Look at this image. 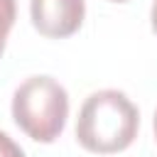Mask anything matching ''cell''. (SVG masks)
<instances>
[{
	"mask_svg": "<svg viewBox=\"0 0 157 157\" xmlns=\"http://www.w3.org/2000/svg\"><path fill=\"white\" fill-rule=\"evenodd\" d=\"M140 130V110L118 88L93 91L78 108L76 142L93 155H118L128 150Z\"/></svg>",
	"mask_w": 157,
	"mask_h": 157,
	"instance_id": "6da1fadb",
	"label": "cell"
},
{
	"mask_svg": "<svg viewBox=\"0 0 157 157\" xmlns=\"http://www.w3.org/2000/svg\"><path fill=\"white\" fill-rule=\"evenodd\" d=\"M69 118V93L52 76H29L12 93V120L34 142H54Z\"/></svg>",
	"mask_w": 157,
	"mask_h": 157,
	"instance_id": "7a4b0ae2",
	"label": "cell"
},
{
	"mask_svg": "<svg viewBox=\"0 0 157 157\" xmlns=\"http://www.w3.org/2000/svg\"><path fill=\"white\" fill-rule=\"evenodd\" d=\"M32 27L49 39H66L76 34L86 17L83 0H29Z\"/></svg>",
	"mask_w": 157,
	"mask_h": 157,
	"instance_id": "3957f363",
	"label": "cell"
},
{
	"mask_svg": "<svg viewBox=\"0 0 157 157\" xmlns=\"http://www.w3.org/2000/svg\"><path fill=\"white\" fill-rule=\"evenodd\" d=\"M15 17H17V2L15 0H0V56L5 52L10 29L15 25Z\"/></svg>",
	"mask_w": 157,
	"mask_h": 157,
	"instance_id": "277c9868",
	"label": "cell"
},
{
	"mask_svg": "<svg viewBox=\"0 0 157 157\" xmlns=\"http://www.w3.org/2000/svg\"><path fill=\"white\" fill-rule=\"evenodd\" d=\"M0 157H25V150L2 130H0Z\"/></svg>",
	"mask_w": 157,
	"mask_h": 157,
	"instance_id": "5b68a950",
	"label": "cell"
},
{
	"mask_svg": "<svg viewBox=\"0 0 157 157\" xmlns=\"http://www.w3.org/2000/svg\"><path fill=\"white\" fill-rule=\"evenodd\" d=\"M150 25H152V32L157 34V0L152 2V10H150Z\"/></svg>",
	"mask_w": 157,
	"mask_h": 157,
	"instance_id": "8992f818",
	"label": "cell"
},
{
	"mask_svg": "<svg viewBox=\"0 0 157 157\" xmlns=\"http://www.w3.org/2000/svg\"><path fill=\"white\" fill-rule=\"evenodd\" d=\"M152 128H155V137H157V110H155V120H152Z\"/></svg>",
	"mask_w": 157,
	"mask_h": 157,
	"instance_id": "52a82bcc",
	"label": "cell"
},
{
	"mask_svg": "<svg viewBox=\"0 0 157 157\" xmlns=\"http://www.w3.org/2000/svg\"><path fill=\"white\" fill-rule=\"evenodd\" d=\"M110 2H128V0H110Z\"/></svg>",
	"mask_w": 157,
	"mask_h": 157,
	"instance_id": "ba28073f",
	"label": "cell"
}]
</instances>
